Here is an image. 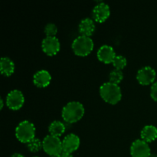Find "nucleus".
<instances>
[{"mask_svg": "<svg viewBox=\"0 0 157 157\" xmlns=\"http://www.w3.org/2000/svg\"><path fill=\"white\" fill-rule=\"evenodd\" d=\"M11 157H25L23 155H21V153H14L13 155H12V156Z\"/></svg>", "mask_w": 157, "mask_h": 157, "instance_id": "b1692460", "label": "nucleus"}, {"mask_svg": "<svg viewBox=\"0 0 157 157\" xmlns=\"http://www.w3.org/2000/svg\"><path fill=\"white\" fill-rule=\"evenodd\" d=\"M79 32L81 35L90 37L95 30V24L90 18H84L79 23Z\"/></svg>", "mask_w": 157, "mask_h": 157, "instance_id": "4468645a", "label": "nucleus"}, {"mask_svg": "<svg viewBox=\"0 0 157 157\" xmlns=\"http://www.w3.org/2000/svg\"><path fill=\"white\" fill-rule=\"evenodd\" d=\"M0 102H1V109H2L3 105H4V104H3V100H2V98H1V99H0Z\"/></svg>", "mask_w": 157, "mask_h": 157, "instance_id": "393cba45", "label": "nucleus"}, {"mask_svg": "<svg viewBox=\"0 0 157 157\" xmlns=\"http://www.w3.org/2000/svg\"><path fill=\"white\" fill-rule=\"evenodd\" d=\"M65 126L61 121H54L53 122L51 123L50 126H49L48 131L52 136L59 137L65 132Z\"/></svg>", "mask_w": 157, "mask_h": 157, "instance_id": "f3484780", "label": "nucleus"}, {"mask_svg": "<svg viewBox=\"0 0 157 157\" xmlns=\"http://www.w3.org/2000/svg\"><path fill=\"white\" fill-rule=\"evenodd\" d=\"M25 103V98L22 92L19 90H11L6 97V104L12 110L21 108Z\"/></svg>", "mask_w": 157, "mask_h": 157, "instance_id": "0eeeda50", "label": "nucleus"}, {"mask_svg": "<svg viewBox=\"0 0 157 157\" xmlns=\"http://www.w3.org/2000/svg\"><path fill=\"white\" fill-rule=\"evenodd\" d=\"M150 95L155 101H157V81L152 84L151 89H150Z\"/></svg>", "mask_w": 157, "mask_h": 157, "instance_id": "4be33fe9", "label": "nucleus"}, {"mask_svg": "<svg viewBox=\"0 0 157 157\" xmlns=\"http://www.w3.org/2000/svg\"><path fill=\"white\" fill-rule=\"evenodd\" d=\"M28 148L31 152H38L42 147V141L38 138H34L28 144Z\"/></svg>", "mask_w": 157, "mask_h": 157, "instance_id": "6ab92c4d", "label": "nucleus"}, {"mask_svg": "<svg viewBox=\"0 0 157 157\" xmlns=\"http://www.w3.org/2000/svg\"><path fill=\"white\" fill-rule=\"evenodd\" d=\"M109 78H110V82L118 84L124 78V74L121 71V70L114 69L110 73Z\"/></svg>", "mask_w": 157, "mask_h": 157, "instance_id": "a211bd4d", "label": "nucleus"}, {"mask_svg": "<svg viewBox=\"0 0 157 157\" xmlns=\"http://www.w3.org/2000/svg\"><path fill=\"white\" fill-rule=\"evenodd\" d=\"M43 52L49 56L55 55L60 50V41L55 36H46L41 41Z\"/></svg>", "mask_w": 157, "mask_h": 157, "instance_id": "1a4fd4ad", "label": "nucleus"}, {"mask_svg": "<svg viewBox=\"0 0 157 157\" xmlns=\"http://www.w3.org/2000/svg\"><path fill=\"white\" fill-rule=\"evenodd\" d=\"M112 63H113L115 69L122 70L127 65V59L123 55H116V57H115Z\"/></svg>", "mask_w": 157, "mask_h": 157, "instance_id": "aec40b11", "label": "nucleus"}, {"mask_svg": "<svg viewBox=\"0 0 157 157\" xmlns=\"http://www.w3.org/2000/svg\"><path fill=\"white\" fill-rule=\"evenodd\" d=\"M33 157H39V156H33Z\"/></svg>", "mask_w": 157, "mask_h": 157, "instance_id": "cd10ccee", "label": "nucleus"}, {"mask_svg": "<svg viewBox=\"0 0 157 157\" xmlns=\"http://www.w3.org/2000/svg\"><path fill=\"white\" fill-rule=\"evenodd\" d=\"M52 81L51 74L47 70H40L33 76V82L37 87H45L50 84Z\"/></svg>", "mask_w": 157, "mask_h": 157, "instance_id": "ddd939ff", "label": "nucleus"}, {"mask_svg": "<svg viewBox=\"0 0 157 157\" xmlns=\"http://www.w3.org/2000/svg\"><path fill=\"white\" fill-rule=\"evenodd\" d=\"M15 136L20 142L23 144H29L35 138V125L29 121H21L15 128Z\"/></svg>", "mask_w": 157, "mask_h": 157, "instance_id": "7ed1b4c3", "label": "nucleus"}, {"mask_svg": "<svg viewBox=\"0 0 157 157\" xmlns=\"http://www.w3.org/2000/svg\"><path fill=\"white\" fill-rule=\"evenodd\" d=\"M59 157H74L72 156L71 153H65V152H62L61 154L59 155Z\"/></svg>", "mask_w": 157, "mask_h": 157, "instance_id": "5701e85b", "label": "nucleus"}, {"mask_svg": "<svg viewBox=\"0 0 157 157\" xmlns=\"http://www.w3.org/2000/svg\"><path fill=\"white\" fill-rule=\"evenodd\" d=\"M71 48L75 55L78 56H86L93 50L94 41L90 37L80 35L74 40Z\"/></svg>", "mask_w": 157, "mask_h": 157, "instance_id": "20e7f679", "label": "nucleus"}, {"mask_svg": "<svg viewBox=\"0 0 157 157\" xmlns=\"http://www.w3.org/2000/svg\"><path fill=\"white\" fill-rule=\"evenodd\" d=\"M156 77V72L150 66H145L140 69L136 74V79L142 85H149L154 83Z\"/></svg>", "mask_w": 157, "mask_h": 157, "instance_id": "6e6552de", "label": "nucleus"}, {"mask_svg": "<svg viewBox=\"0 0 157 157\" xmlns=\"http://www.w3.org/2000/svg\"><path fill=\"white\" fill-rule=\"evenodd\" d=\"M115 57H116V53H115L114 49L110 45L104 44L101 46L98 51V59L105 64L113 62Z\"/></svg>", "mask_w": 157, "mask_h": 157, "instance_id": "f8f14e48", "label": "nucleus"}, {"mask_svg": "<svg viewBox=\"0 0 157 157\" xmlns=\"http://www.w3.org/2000/svg\"><path fill=\"white\" fill-rule=\"evenodd\" d=\"M50 157H59V155H58V156H52Z\"/></svg>", "mask_w": 157, "mask_h": 157, "instance_id": "bb28decb", "label": "nucleus"}, {"mask_svg": "<svg viewBox=\"0 0 157 157\" xmlns=\"http://www.w3.org/2000/svg\"><path fill=\"white\" fill-rule=\"evenodd\" d=\"M141 139L147 143L154 141L157 138V128L153 125H147L141 130Z\"/></svg>", "mask_w": 157, "mask_h": 157, "instance_id": "2eb2a0df", "label": "nucleus"}, {"mask_svg": "<svg viewBox=\"0 0 157 157\" xmlns=\"http://www.w3.org/2000/svg\"><path fill=\"white\" fill-rule=\"evenodd\" d=\"M84 114V107L78 101H71L63 107L61 115L64 121L73 124L82 118Z\"/></svg>", "mask_w": 157, "mask_h": 157, "instance_id": "f257e3e1", "label": "nucleus"}, {"mask_svg": "<svg viewBox=\"0 0 157 157\" xmlns=\"http://www.w3.org/2000/svg\"><path fill=\"white\" fill-rule=\"evenodd\" d=\"M130 153L132 157H150L151 150L148 143L142 139H137L131 144Z\"/></svg>", "mask_w": 157, "mask_h": 157, "instance_id": "423d86ee", "label": "nucleus"}, {"mask_svg": "<svg viewBox=\"0 0 157 157\" xmlns=\"http://www.w3.org/2000/svg\"><path fill=\"white\" fill-rule=\"evenodd\" d=\"M150 157H157V154H155V153H153V154H152L151 153V155H150Z\"/></svg>", "mask_w": 157, "mask_h": 157, "instance_id": "a878e982", "label": "nucleus"}, {"mask_svg": "<svg viewBox=\"0 0 157 157\" xmlns=\"http://www.w3.org/2000/svg\"><path fill=\"white\" fill-rule=\"evenodd\" d=\"M80 138L75 133H69L62 140L63 152L72 153L76 151L80 147Z\"/></svg>", "mask_w": 157, "mask_h": 157, "instance_id": "9d476101", "label": "nucleus"}, {"mask_svg": "<svg viewBox=\"0 0 157 157\" xmlns=\"http://www.w3.org/2000/svg\"><path fill=\"white\" fill-rule=\"evenodd\" d=\"M100 94L104 101L110 104H116L122 98L121 87L112 82L104 83L100 87Z\"/></svg>", "mask_w": 157, "mask_h": 157, "instance_id": "f03ea898", "label": "nucleus"}, {"mask_svg": "<svg viewBox=\"0 0 157 157\" xmlns=\"http://www.w3.org/2000/svg\"><path fill=\"white\" fill-rule=\"evenodd\" d=\"M92 13L95 21L98 22H104L110 15V6L107 3L102 2L94 7Z\"/></svg>", "mask_w": 157, "mask_h": 157, "instance_id": "9b49d317", "label": "nucleus"}, {"mask_svg": "<svg viewBox=\"0 0 157 157\" xmlns=\"http://www.w3.org/2000/svg\"><path fill=\"white\" fill-rule=\"evenodd\" d=\"M1 73L5 76H10L15 71V64L13 61L8 57H2L0 61Z\"/></svg>", "mask_w": 157, "mask_h": 157, "instance_id": "dca6fc26", "label": "nucleus"}, {"mask_svg": "<svg viewBox=\"0 0 157 157\" xmlns=\"http://www.w3.org/2000/svg\"><path fill=\"white\" fill-rule=\"evenodd\" d=\"M44 32L46 36H55L58 32V28L54 23H48L44 26Z\"/></svg>", "mask_w": 157, "mask_h": 157, "instance_id": "412c9836", "label": "nucleus"}, {"mask_svg": "<svg viewBox=\"0 0 157 157\" xmlns=\"http://www.w3.org/2000/svg\"><path fill=\"white\" fill-rule=\"evenodd\" d=\"M44 151L49 156H58L63 152L62 141L58 136L47 135L42 140Z\"/></svg>", "mask_w": 157, "mask_h": 157, "instance_id": "39448f33", "label": "nucleus"}]
</instances>
